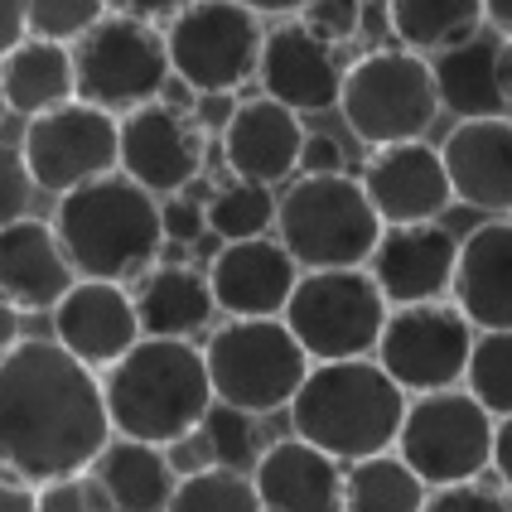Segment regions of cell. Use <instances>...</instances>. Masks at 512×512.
Returning a JSON list of instances; mask_svg holds the SVG:
<instances>
[{"label": "cell", "mask_w": 512, "mask_h": 512, "mask_svg": "<svg viewBox=\"0 0 512 512\" xmlns=\"http://www.w3.org/2000/svg\"><path fill=\"white\" fill-rule=\"evenodd\" d=\"M97 368L58 339H20L0 358V464L29 484L92 469L112 440Z\"/></svg>", "instance_id": "1"}, {"label": "cell", "mask_w": 512, "mask_h": 512, "mask_svg": "<svg viewBox=\"0 0 512 512\" xmlns=\"http://www.w3.org/2000/svg\"><path fill=\"white\" fill-rule=\"evenodd\" d=\"M107 416L116 435L150 445H184L218 406L203 348L189 339H141L102 372Z\"/></svg>", "instance_id": "2"}, {"label": "cell", "mask_w": 512, "mask_h": 512, "mask_svg": "<svg viewBox=\"0 0 512 512\" xmlns=\"http://www.w3.org/2000/svg\"><path fill=\"white\" fill-rule=\"evenodd\" d=\"M406 401L411 397L372 353L329 358V363H314L305 387L290 401V430L339 464H358L368 455L397 450Z\"/></svg>", "instance_id": "3"}, {"label": "cell", "mask_w": 512, "mask_h": 512, "mask_svg": "<svg viewBox=\"0 0 512 512\" xmlns=\"http://www.w3.org/2000/svg\"><path fill=\"white\" fill-rule=\"evenodd\" d=\"M54 228L73 271L87 281H141L165 252L160 199L121 170L63 194Z\"/></svg>", "instance_id": "4"}, {"label": "cell", "mask_w": 512, "mask_h": 512, "mask_svg": "<svg viewBox=\"0 0 512 512\" xmlns=\"http://www.w3.org/2000/svg\"><path fill=\"white\" fill-rule=\"evenodd\" d=\"M387 223L377 218L363 179L353 174H300L281 194L276 237L300 271H343L368 266Z\"/></svg>", "instance_id": "5"}, {"label": "cell", "mask_w": 512, "mask_h": 512, "mask_svg": "<svg viewBox=\"0 0 512 512\" xmlns=\"http://www.w3.org/2000/svg\"><path fill=\"white\" fill-rule=\"evenodd\" d=\"M203 358H208L218 401L247 411V416H271V411L290 406L314 368L305 343L295 339V329L281 314L218 324L203 343Z\"/></svg>", "instance_id": "6"}, {"label": "cell", "mask_w": 512, "mask_h": 512, "mask_svg": "<svg viewBox=\"0 0 512 512\" xmlns=\"http://www.w3.org/2000/svg\"><path fill=\"white\" fill-rule=\"evenodd\" d=\"M339 112L363 145L421 141L440 116L435 63L416 49H372L343 73Z\"/></svg>", "instance_id": "7"}, {"label": "cell", "mask_w": 512, "mask_h": 512, "mask_svg": "<svg viewBox=\"0 0 512 512\" xmlns=\"http://www.w3.org/2000/svg\"><path fill=\"white\" fill-rule=\"evenodd\" d=\"M73 73H78V97L112 116L160 102L174 78L165 29H155V20L112 10L73 44Z\"/></svg>", "instance_id": "8"}, {"label": "cell", "mask_w": 512, "mask_h": 512, "mask_svg": "<svg viewBox=\"0 0 512 512\" xmlns=\"http://www.w3.org/2000/svg\"><path fill=\"white\" fill-rule=\"evenodd\" d=\"M493 430H498V416L469 387L421 392L406 401L397 455L430 488L469 484L484 469H493Z\"/></svg>", "instance_id": "9"}, {"label": "cell", "mask_w": 512, "mask_h": 512, "mask_svg": "<svg viewBox=\"0 0 512 512\" xmlns=\"http://www.w3.org/2000/svg\"><path fill=\"white\" fill-rule=\"evenodd\" d=\"M387 314L392 305L368 266H343V271H305L281 319L295 329V339L305 343L314 363H329V358L377 353Z\"/></svg>", "instance_id": "10"}, {"label": "cell", "mask_w": 512, "mask_h": 512, "mask_svg": "<svg viewBox=\"0 0 512 512\" xmlns=\"http://www.w3.org/2000/svg\"><path fill=\"white\" fill-rule=\"evenodd\" d=\"M174 78L194 92H237L252 83L266 49L261 15L242 0H189L165 25Z\"/></svg>", "instance_id": "11"}, {"label": "cell", "mask_w": 512, "mask_h": 512, "mask_svg": "<svg viewBox=\"0 0 512 512\" xmlns=\"http://www.w3.org/2000/svg\"><path fill=\"white\" fill-rule=\"evenodd\" d=\"M474 319L455 300H426V305H401L387 314V329L377 339V363L392 372L401 392H445L459 387L474 353Z\"/></svg>", "instance_id": "12"}, {"label": "cell", "mask_w": 512, "mask_h": 512, "mask_svg": "<svg viewBox=\"0 0 512 512\" xmlns=\"http://www.w3.org/2000/svg\"><path fill=\"white\" fill-rule=\"evenodd\" d=\"M20 155H25L39 194L63 199L92 179L121 170V116L73 97L54 112L29 116Z\"/></svg>", "instance_id": "13"}, {"label": "cell", "mask_w": 512, "mask_h": 512, "mask_svg": "<svg viewBox=\"0 0 512 512\" xmlns=\"http://www.w3.org/2000/svg\"><path fill=\"white\" fill-rule=\"evenodd\" d=\"M208 160V131L194 112L160 102H145L136 112L121 116V174L145 184L155 199L184 194L203 174Z\"/></svg>", "instance_id": "14"}, {"label": "cell", "mask_w": 512, "mask_h": 512, "mask_svg": "<svg viewBox=\"0 0 512 512\" xmlns=\"http://www.w3.org/2000/svg\"><path fill=\"white\" fill-rule=\"evenodd\" d=\"M363 189L387 228L406 223H440V213L455 203L445 155L426 141L377 145L363 165Z\"/></svg>", "instance_id": "15"}, {"label": "cell", "mask_w": 512, "mask_h": 512, "mask_svg": "<svg viewBox=\"0 0 512 512\" xmlns=\"http://www.w3.org/2000/svg\"><path fill=\"white\" fill-rule=\"evenodd\" d=\"M49 314H54V339L97 372H107L121 353H131L145 339L136 295L121 281H87V276H78L73 290Z\"/></svg>", "instance_id": "16"}, {"label": "cell", "mask_w": 512, "mask_h": 512, "mask_svg": "<svg viewBox=\"0 0 512 512\" xmlns=\"http://www.w3.org/2000/svg\"><path fill=\"white\" fill-rule=\"evenodd\" d=\"M343 68L339 49L324 44L314 29H305L300 20H285V25L266 29V49H261V68H256V83L266 97L285 102L290 112L310 116V112H329L339 107L343 97Z\"/></svg>", "instance_id": "17"}, {"label": "cell", "mask_w": 512, "mask_h": 512, "mask_svg": "<svg viewBox=\"0 0 512 512\" xmlns=\"http://www.w3.org/2000/svg\"><path fill=\"white\" fill-rule=\"evenodd\" d=\"M300 261L290 256L281 237H247V242H223L208 261V281L218 310L232 319H266L285 314L295 285H300Z\"/></svg>", "instance_id": "18"}, {"label": "cell", "mask_w": 512, "mask_h": 512, "mask_svg": "<svg viewBox=\"0 0 512 512\" xmlns=\"http://www.w3.org/2000/svg\"><path fill=\"white\" fill-rule=\"evenodd\" d=\"M455 266H459V237L445 232L440 223L387 228L368 261L372 281L382 285V295H387L392 310L445 300L455 290Z\"/></svg>", "instance_id": "19"}, {"label": "cell", "mask_w": 512, "mask_h": 512, "mask_svg": "<svg viewBox=\"0 0 512 512\" xmlns=\"http://www.w3.org/2000/svg\"><path fill=\"white\" fill-rule=\"evenodd\" d=\"M455 203L512 218V116H469L440 145Z\"/></svg>", "instance_id": "20"}, {"label": "cell", "mask_w": 512, "mask_h": 512, "mask_svg": "<svg viewBox=\"0 0 512 512\" xmlns=\"http://www.w3.org/2000/svg\"><path fill=\"white\" fill-rule=\"evenodd\" d=\"M305 121L290 112L276 97H252L237 102V116L223 131V160H228L232 179H252V184H281L300 170V150H305Z\"/></svg>", "instance_id": "21"}, {"label": "cell", "mask_w": 512, "mask_h": 512, "mask_svg": "<svg viewBox=\"0 0 512 512\" xmlns=\"http://www.w3.org/2000/svg\"><path fill=\"white\" fill-rule=\"evenodd\" d=\"M78 271L58 242L54 223L20 218L0 228V295L25 314L54 310L58 300L73 290Z\"/></svg>", "instance_id": "22"}, {"label": "cell", "mask_w": 512, "mask_h": 512, "mask_svg": "<svg viewBox=\"0 0 512 512\" xmlns=\"http://www.w3.org/2000/svg\"><path fill=\"white\" fill-rule=\"evenodd\" d=\"M343 469L319 445L285 435L256 455L252 479L266 512H343Z\"/></svg>", "instance_id": "23"}, {"label": "cell", "mask_w": 512, "mask_h": 512, "mask_svg": "<svg viewBox=\"0 0 512 512\" xmlns=\"http://www.w3.org/2000/svg\"><path fill=\"white\" fill-rule=\"evenodd\" d=\"M450 295L474 329H512V218H488L459 237Z\"/></svg>", "instance_id": "24"}, {"label": "cell", "mask_w": 512, "mask_h": 512, "mask_svg": "<svg viewBox=\"0 0 512 512\" xmlns=\"http://www.w3.org/2000/svg\"><path fill=\"white\" fill-rule=\"evenodd\" d=\"M145 339H194L218 314L213 281L199 266H150L136 290Z\"/></svg>", "instance_id": "25"}, {"label": "cell", "mask_w": 512, "mask_h": 512, "mask_svg": "<svg viewBox=\"0 0 512 512\" xmlns=\"http://www.w3.org/2000/svg\"><path fill=\"white\" fill-rule=\"evenodd\" d=\"M92 474L107 484L121 512H165L174 488H179V474H174L165 445L131 440V435H112L107 450L92 459Z\"/></svg>", "instance_id": "26"}, {"label": "cell", "mask_w": 512, "mask_h": 512, "mask_svg": "<svg viewBox=\"0 0 512 512\" xmlns=\"http://www.w3.org/2000/svg\"><path fill=\"white\" fill-rule=\"evenodd\" d=\"M0 87L10 112L44 116L78 97V73H73V44H54V39H34L29 34L20 49L0 58Z\"/></svg>", "instance_id": "27"}, {"label": "cell", "mask_w": 512, "mask_h": 512, "mask_svg": "<svg viewBox=\"0 0 512 512\" xmlns=\"http://www.w3.org/2000/svg\"><path fill=\"white\" fill-rule=\"evenodd\" d=\"M498 44L503 39H469L445 54H435V87L440 107H450L459 121L469 116H508L503 87H498Z\"/></svg>", "instance_id": "28"}, {"label": "cell", "mask_w": 512, "mask_h": 512, "mask_svg": "<svg viewBox=\"0 0 512 512\" xmlns=\"http://www.w3.org/2000/svg\"><path fill=\"white\" fill-rule=\"evenodd\" d=\"M484 25V0H387V29L397 44L426 58L479 39Z\"/></svg>", "instance_id": "29"}, {"label": "cell", "mask_w": 512, "mask_h": 512, "mask_svg": "<svg viewBox=\"0 0 512 512\" xmlns=\"http://www.w3.org/2000/svg\"><path fill=\"white\" fill-rule=\"evenodd\" d=\"M430 484L397 455L382 450L343 469V512H421Z\"/></svg>", "instance_id": "30"}, {"label": "cell", "mask_w": 512, "mask_h": 512, "mask_svg": "<svg viewBox=\"0 0 512 512\" xmlns=\"http://www.w3.org/2000/svg\"><path fill=\"white\" fill-rule=\"evenodd\" d=\"M165 512H266L256 479L247 469L232 464H199L189 474H179L170 508Z\"/></svg>", "instance_id": "31"}, {"label": "cell", "mask_w": 512, "mask_h": 512, "mask_svg": "<svg viewBox=\"0 0 512 512\" xmlns=\"http://www.w3.org/2000/svg\"><path fill=\"white\" fill-rule=\"evenodd\" d=\"M281 199L271 194V184H252V179H232L208 199V232L223 242H247V237H266L276 228Z\"/></svg>", "instance_id": "32"}, {"label": "cell", "mask_w": 512, "mask_h": 512, "mask_svg": "<svg viewBox=\"0 0 512 512\" xmlns=\"http://www.w3.org/2000/svg\"><path fill=\"white\" fill-rule=\"evenodd\" d=\"M464 387L503 421L512 416V329H479Z\"/></svg>", "instance_id": "33"}, {"label": "cell", "mask_w": 512, "mask_h": 512, "mask_svg": "<svg viewBox=\"0 0 512 512\" xmlns=\"http://www.w3.org/2000/svg\"><path fill=\"white\" fill-rule=\"evenodd\" d=\"M107 15H112L107 0H29V34L54 44H78Z\"/></svg>", "instance_id": "34"}, {"label": "cell", "mask_w": 512, "mask_h": 512, "mask_svg": "<svg viewBox=\"0 0 512 512\" xmlns=\"http://www.w3.org/2000/svg\"><path fill=\"white\" fill-rule=\"evenodd\" d=\"M203 435V459L208 464H232V469H247L256 464V450H252V416L237 411V406H213L208 421L199 426Z\"/></svg>", "instance_id": "35"}, {"label": "cell", "mask_w": 512, "mask_h": 512, "mask_svg": "<svg viewBox=\"0 0 512 512\" xmlns=\"http://www.w3.org/2000/svg\"><path fill=\"white\" fill-rule=\"evenodd\" d=\"M39 512H121V508L112 503L107 484L92 469H78V474L39 484Z\"/></svg>", "instance_id": "36"}, {"label": "cell", "mask_w": 512, "mask_h": 512, "mask_svg": "<svg viewBox=\"0 0 512 512\" xmlns=\"http://www.w3.org/2000/svg\"><path fill=\"white\" fill-rule=\"evenodd\" d=\"M363 15H368V5L363 0H310L305 10H300V25L314 29L324 44H348V39H358V29H363Z\"/></svg>", "instance_id": "37"}, {"label": "cell", "mask_w": 512, "mask_h": 512, "mask_svg": "<svg viewBox=\"0 0 512 512\" xmlns=\"http://www.w3.org/2000/svg\"><path fill=\"white\" fill-rule=\"evenodd\" d=\"M34 194H39V184H34V174H29L20 145H15V150L0 145V228L29 218V199H34Z\"/></svg>", "instance_id": "38"}, {"label": "cell", "mask_w": 512, "mask_h": 512, "mask_svg": "<svg viewBox=\"0 0 512 512\" xmlns=\"http://www.w3.org/2000/svg\"><path fill=\"white\" fill-rule=\"evenodd\" d=\"M421 512H512V498L503 488H488V484H479V479H469V484L430 488V498Z\"/></svg>", "instance_id": "39"}, {"label": "cell", "mask_w": 512, "mask_h": 512, "mask_svg": "<svg viewBox=\"0 0 512 512\" xmlns=\"http://www.w3.org/2000/svg\"><path fill=\"white\" fill-rule=\"evenodd\" d=\"M160 218H165V242H199L208 232V203L199 199H184V194H170L160 203Z\"/></svg>", "instance_id": "40"}, {"label": "cell", "mask_w": 512, "mask_h": 512, "mask_svg": "<svg viewBox=\"0 0 512 512\" xmlns=\"http://www.w3.org/2000/svg\"><path fill=\"white\" fill-rule=\"evenodd\" d=\"M232 116H237V92H199L194 97V121L208 136H223Z\"/></svg>", "instance_id": "41"}, {"label": "cell", "mask_w": 512, "mask_h": 512, "mask_svg": "<svg viewBox=\"0 0 512 512\" xmlns=\"http://www.w3.org/2000/svg\"><path fill=\"white\" fill-rule=\"evenodd\" d=\"M300 174H343V150L334 136H305Z\"/></svg>", "instance_id": "42"}, {"label": "cell", "mask_w": 512, "mask_h": 512, "mask_svg": "<svg viewBox=\"0 0 512 512\" xmlns=\"http://www.w3.org/2000/svg\"><path fill=\"white\" fill-rule=\"evenodd\" d=\"M29 39V0H0V58Z\"/></svg>", "instance_id": "43"}, {"label": "cell", "mask_w": 512, "mask_h": 512, "mask_svg": "<svg viewBox=\"0 0 512 512\" xmlns=\"http://www.w3.org/2000/svg\"><path fill=\"white\" fill-rule=\"evenodd\" d=\"M0 512H39V484L10 474L5 464H0Z\"/></svg>", "instance_id": "44"}, {"label": "cell", "mask_w": 512, "mask_h": 512, "mask_svg": "<svg viewBox=\"0 0 512 512\" xmlns=\"http://www.w3.org/2000/svg\"><path fill=\"white\" fill-rule=\"evenodd\" d=\"M121 15H141V20H165V15H179L189 0H107Z\"/></svg>", "instance_id": "45"}, {"label": "cell", "mask_w": 512, "mask_h": 512, "mask_svg": "<svg viewBox=\"0 0 512 512\" xmlns=\"http://www.w3.org/2000/svg\"><path fill=\"white\" fill-rule=\"evenodd\" d=\"M493 474L503 479V488H512V416H503L493 430Z\"/></svg>", "instance_id": "46"}, {"label": "cell", "mask_w": 512, "mask_h": 512, "mask_svg": "<svg viewBox=\"0 0 512 512\" xmlns=\"http://www.w3.org/2000/svg\"><path fill=\"white\" fill-rule=\"evenodd\" d=\"M25 339V310H15L5 295H0V358Z\"/></svg>", "instance_id": "47"}, {"label": "cell", "mask_w": 512, "mask_h": 512, "mask_svg": "<svg viewBox=\"0 0 512 512\" xmlns=\"http://www.w3.org/2000/svg\"><path fill=\"white\" fill-rule=\"evenodd\" d=\"M484 15H488V29L512 44V0H484Z\"/></svg>", "instance_id": "48"}, {"label": "cell", "mask_w": 512, "mask_h": 512, "mask_svg": "<svg viewBox=\"0 0 512 512\" xmlns=\"http://www.w3.org/2000/svg\"><path fill=\"white\" fill-rule=\"evenodd\" d=\"M242 5H252L256 15H300L310 0H242Z\"/></svg>", "instance_id": "49"}, {"label": "cell", "mask_w": 512, "mask_h": 512, "mask_svg": "<svg viewBox=\"0 0 512 512\" xmlns=\"http://www.w3.org/2000/svg\"><path fill=\"white\" fill-rule=\"evenodd\" d=\"M5 116H10V102H5V87H0V126H5Z\"/></svg>", "instance_id": "50"}]
</instances>
